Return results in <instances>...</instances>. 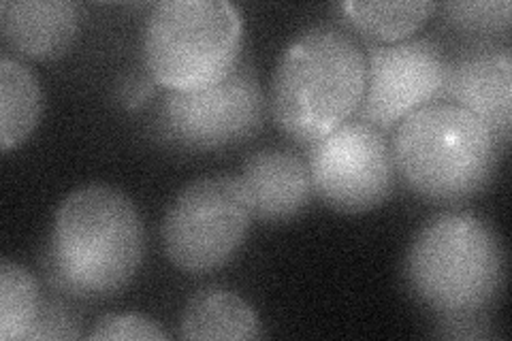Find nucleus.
<instances>
[{
	"instance_id": "8",
	"label": "nucleus",
	"mask_w": 512,
	"mask_h": 341,
	"mask_svg": "<svg viewBox=\"0 0 512 341\" xmlns=\"http://www.w3.org/2000/svg\"><path fill=\"white\" fill-rule=\"evenodd\" d=\"M308 167L316 197L340 214L380 207L397 180L389 139L363 120H348L312 143Z\"/></svg>"
},
{
	"instance_id": "15",
	"label": "nucleus",
	"mask_w": 512,
	"mask_h": 341,
	"mask_svg": "<svg viewBox=\"0 0 512 341\" xmlns=\"http://www.w3.org/2000/svg\"><path fill=\"white\" fill-rule=\"evenodd\" d=\"M346 22L359 30L363 37L384 45L406 41L431 15L438 11L434 0H414V3H348L338 5Z\"/></svg>"
},
{
	"instance_id": "14",
	"label": "nucleus",
	"mask_w": 512,
	"mask_h": 341,
	"mask_svg": "<svg viewBox=\"0 0 512 341\" xmlns=\"http://www.w3.org/2000/svg\"><path fill=\"white\" fill-rule=\"evenodd\" d=\"M43 94L39 79L20 58L0 56V145L9 152L39 126Z\"/></svg>"
},
{
	"instance_id": "19",
	"label": "nucleus",
	"mask_w": 512,
	"mask_h": 341,
	"mask_svg": "<svg viewBox=\"0 0 512 341\" xmlns=\"http://www.w3.org/2000/svg\"><path fill=\"white\" fill-rule=\"evenodd\" d=\"M79 322L64 303L43 299L39 318L28 339H77Z\"/></svg>"
},
{
	"instance_id": "20",
	"label": "nucleus",
	"mask_w": 512,
	"mask_h": 341,
	"mask_svg": "<svg viewBox=\"0 0 512 341\" xmlns=\"http://www.w3.org/2000/svg\"><path fill=\"white\" fill-rule=\"evenodd\" d=\"M436 337L448 339H493L491 322L487 314H472V316H455V318H440Z\"/></svg>"
},
{
	"instance_id": "6",
	"label": "nucleus",
	"mask_w": 512,
	"mask_h": 341,
	"mask_svg": "<svg viewBox=\"0 0 512 341\" xmlns=\"http://www.w3.org/2000/svg\"><path fill=\"white\" fill-rule=\"evenodd\" d=\"M252 211L235 175H207L186 184L169 205L160 239L169 263L201 275L227 265L244 246Z\"/></svg>"
},
{
	"instance_id": "17",
	"label": "nucleus",
	"mask_w": 512,
	"mask_h": 341,
	"mask_svg": "<svg viewBox=\"0 0 512 341\" xmlns=\"http://www.w3.org/2000/svg\"><path fill=\"white\" fill-rule=\"evenodd\" d=\"M444 20L472 35H500L508 32L512 7L508 0H455L442 7Z\"/></svg>"
},
{
	"instance_id": "18",
	"label": "nucleus",
	"mask_w": 512,
	"mask_h": 341,
	"mask_svg": "<svg viewBox=\"0 0 512 341\" xmlns=\"http://www.w3.org/2000/svg\"><path fill=\"white\" fill-rule=\"evenodd\" d=\"M90 339H137V341H165L167 333L160 324L141 314H107L94 324Z\"/></svg>"
},
{
	"instance_id": "1",
	"label": "nucleus",
	"mask_w": 512,
	"mask_h": 341,
	"mask_svg": "<svg viewBox=\"0 0 512 341\" xmlns=\"http://www.w3.org/2000/svg\"><path fill=\"white\" fill-rule=\"evenodd\" d=\"M146 229L135 203L109 184L77 188L56 211L43 273L64 297L103 301L135 280Z\"/></svg>"
},
{
	"instance_id": "5",
	"label": "nucleus",
	"mask_w": 512,
	"mask_h": 341,
	"mask_svg": "<svg viewBox=\"0 0 512 341\" xmlns=\"http://www.w3.org/2000/svg\"><path fill=\"white\" fill-rule=\"evenodd\" d=\"M242 43V13L227 0H163L148 15L143 60L167 92H195L233 71Z\"/></svg>"
},
{
	"instance_id": "12",
	"label": "nucleus",
	"mask_w": 512,
	"mask_h": 341,
	"mask_svg": "<svg viewBox=\"0 0 512 341\" xmlns=\"http://www.w3.org/2000/svg\"><path fill=\"white\" fill-rule=\"evenodd\" d=\"M0 30L11 52L30 60L67 54L79 32V9L71 0H5Z\"/></svg>"
},
{
	"instance_id": "13",
	"label": "nucleus",
	"mask_w": 512,
	"mask_h": 341,
	"mask_svg": "<svg viewBox=\"0 0 512 341\" xmlns=\"http://www.w3.org/2000/svg\"><path fill=\"white\" fill-rule=\"evenodd\" d=\"M180 335L192 341H242L265 337L252 305L229 288L205 286L192 295L182 312Z\"/></svg>"
},
{
	"instance_id": "9",
	"label": "nucleus",
	"mask_w": 512,
	"mask_h": 341,
	"mask_svg": "<svg viewBox=\"0 0 512 341\" xmlns=\"http://www.w3.org/2000/svg\"><path fill=\"white\" fill-rule=\"evenodd\" d=\"M444 71L442 50L429 39L370 43L365 50L361 120L382 133L391 131L412 111L442 99Z\"/></svg>"
},
{
	"instance_id": "21",
	"label": "nucleus",
	"mask_w": 512,
	"mask_h": 341,
	"mask_svg": "<svg viewBox=\"0 0 512 341\" xmlns=\"http://www.w3.org/2000/svg\"><path fill=\"white\" fill-rule=\"evenodd\" d=\"M152 84H156L152 77L150 79H141V77H131V79H128L126 84L122 86V101H124V105L126 107L141 105L152 94Z\"/></svg>"
},
{
	"instance_id": "2",
	"label": "nucleus",
	"mask_w": 512,
	"mask_h": 341,
	"mask_svg": "<svg viewBox=\"0 0 512 341\" xmlns=\"http://www.w3.org/2000/svg\"><path fill=\"white\" fill-rule=\"evenodd\" d=\"M365 94V52L333 24L303 30L271 77L269 109L280 131L312 145L355 116Z\"/></svg>"
},
{
	"instance_id": "3",
	"label": "nucleus",
	"mask_w": 512,
	"mask_h": 341,
	"mask_svg": "<svg viewBox=\"0 0 512 341\" xmlns=\"http://www.w3.org/2000/svg\"><path fill=\"white\" fill-rule=\"evenodd\" d=\"M412 297L438 318L487 314L506 282V252L493 226L446 211L414 235L404 261Z\"/></svg>"
},
{
	"instance_id": "4",
	"label": "nucleus",
	"mask_w": 512,
	"mask_h": 341,
	"mask_svg": "<svg viewBox=\"0 0 512 341\" xmlns=\"http://www.w3.org/2000/svg\"><path fill=\"white\" fill-rule=\"evenodd\" d=\"M391 152L397 177L414 197L457 205L489 186L500 145L470 111L434 101L395 126Z\"/></svg>"
},
{
	"instance_id": "10",
	"label": "nucleus",
	"mask_w": 512,
	"mask_h": 341,
	"mask_svg": "<svg viewBox=\"0 0 512 341\" xmlns=\"http://www.w3.org/2000/svg\"><path fill=\"white\" fill-rule=\"evenodd\" d=\"M470 111L500 148L512 128V52L508 45H474L446 62L442 99Z\"/></svg>"
},
{
	"instance_id": "7",
	"label": "nucleus",
	"mask_w": 512,
	"mask_h": 341,
	"mask_svg": "<svg viewBox=\"0 0 512 341\" xmlns=\"http://www.w3.org/2000/svg\"><path fill=\"white\" fill-rule=\"evenodd\" d=\"M267 101L254 67L239 60L214 86L167 92L158 109L156 133L186 152H216L248 141L261 131Z\"/></svg>"
},
{
	"instance_id": "16",
	"label": "nucleus",
	"mask_w": 512,
	"mask_h": 341,
	"mask_svg": "<svg viewBox=\"0 0 512 341\" xmlns=\"http://www.w3.org/2000/svg\"><path fill=\"white\" fill-rule=\"evenodd\" d=\"M41 305L43 297L35 275L5 258L0 263V339H28L39 318Z\"/></svg>"
},
{
	"instance_id": "11",
	"label": "nucleus",
	"mask_w": 512,
	"mask_h": 341,
	"mask_svg": "<svg viewBox=\"0 0 512 341\" xmlns=\"http://www.w3.org/2000/svg\"><path fill=\"white\" fill-rule=\"evenodd\" d=\"M237 177L246 192L252 220L265 224L295 220L308 209L314 194L308 160L291 150L254 152Z\"/></svg>"
}]
</instances>
